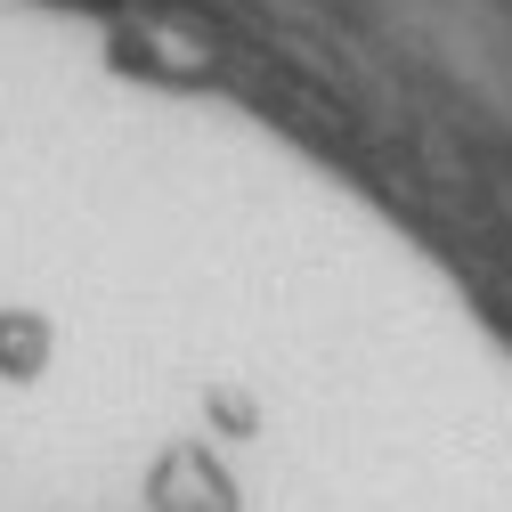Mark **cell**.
Here are the masks:
<instances>
[{"mask_svg": "<svg viewBox=\"0 0 512 512\" xmlns=\"http://www.w3.org/2000/svg\"><path fill=\"white\" fill-rule=\"evenodd\" d=\"M49 350H57V334H49V317L41 309H0V374H41L49 366Z\"/></svg>", "mask_w": 512, "mask_h": 512, "instance_id": "2", "label": "cell"}, {"mask_svg": "<svg viewBox=\"0 0 512 512\" xmlns=\"http://www.w3.org/2000/svg\"><path fill=\"white\" fill-rule=\"evenodd\" d=\"M147 504L155 512H236V480H228V464L204 439H179L147 472Z\"/></svg>", "mask_w": 512, "mask_h": 512, "instance_id": "1", "label": "cell"}]
</instances>
